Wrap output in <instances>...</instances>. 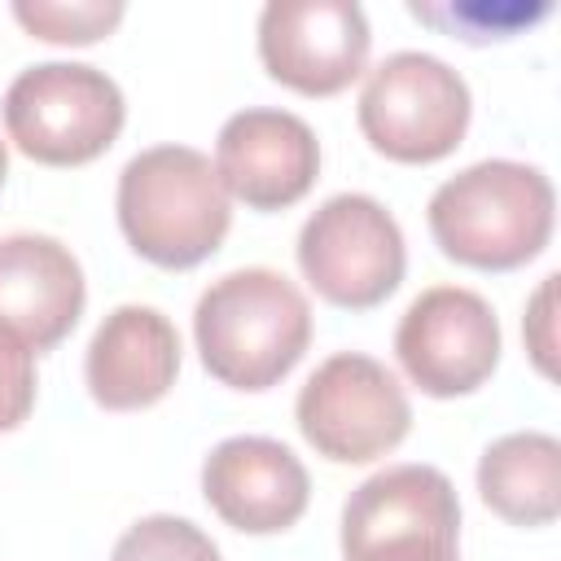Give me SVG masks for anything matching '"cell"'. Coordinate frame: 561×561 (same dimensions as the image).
Masks as SVG:
<instances>
[{"label": "cell", "instance_id": "obj_1", "mask_svg": "<svg viewBox=\"0 0 561 561\" xmlns=\"http://www.w3.org/2000/svg\"><path fill=\"white\" fill-rule=\"evenodd\" d=\"M193 337L215 381L232 390H272L311 342V307L285 272L237 267L202 289Z\"/></svg>", "mask_w": 561, "mask_h": 561}, {"label": "cell", "instance_id": "obj_2", "mask_svg": "<svg viewBox=\"0 0 561 561\" xmlns=\"http://www.w3.org/2000/svg\"><path fill=\"white\" fill-rule=\"evenodd\" d=\"M552 180L513 158H486L443 180L430 197V232L438 250L478 272H513L552 241Z\"/></svg>", "mask_w": 561, "mask_h": 561}, {"label": "cell", "instance_id": "obj_3", "mask_svg": "<svg viewBox=\"0 0 561 561\" xmlns=\"http://www.w3.org/2000/svg\"><path fill=\"white\" fill-rule=\"evenodd\" d=\"M114 202L127 245L171 272L210 259L232 228V197L215 162L193 145L140 149L123 167Z\"/></svg>", "mask_w": 561, "mask_h": 561}, {"label": "cell", "instance_id": "obj_4", "mask_svg": "<svg viewBox=\"0 0 561 561\" xmlns=\"http://www.w3.org/2000/svg\"><path fill=\"white\" fill-rule=\"evenodd\" d=\"M127 105L118 83L88 61H39L4 92L9 140L44 167H83L123 131Z\"/></svg>", "mask_w": 561, "mask_h": 561}, {"label": "cell", "instance_id": "obj_5", "mask_svg": "<svg viewBox=\"0 0 561 561\" xmlns=\"http://www.w3.org/2000/svg\"><path fill=\"white\" fill-rule=\"evenodd\" d=\"M359 131L364 140L408 167L447 158L469 131V83L434 53H390L377 61L359 92Z\"/></svg>", "mask_w": 561, "mask_h": 561}, {"label": "cell", "instance_id": "obj_6", "mask_svg": "<svg viewBox=\"0 0 561 561\" xmlns=\"http://www.w3.org/2000/svg\"><path fill=\"white\" fill-rule=\"evenodd\" d=\"M346 561H460V500L434 465H390L342 508Z\"/></svg>", "mask_w": 561, "mask_h": 561}, {"label": "cell", "instance_id": "obj_7", "mask_svg": "<svg viewBox=\"0 0 561 561\" xmlns=\"http://www.w3.org/2000/svg\"><path fill=\"white\" fill-rule=\"evenodd\" d=\"M298 267L324 302L368 311L399 289L408 272V245L399 219L377 197L333 193L307 215L298 232Z\"/></svg>", "mask_w": 561, "mask_h": 561}, {"label": "cell", "instance_id": "obj_8", "mask_svg": "<svg viewBox=\"0 0 561 561\" xmlns=\"http://www.w3.org/2000/svg\"><path fill=\"white\" fill-rule=\"evenodd\" d=\"M302 438L333 465H368L394 451L412 430V403L399 377L359 351L329 355L294 403Z\"/></svg>", "mask_w": 561, "mask_h": 561}, {"label": "cell", "instance_id": "obj_9", "mask_svg": "<svg viewBox=\"0 0 561 561\" xmlns=\"http://www.w3.org/2000/svg\"><path fill=\"white\" fill-rule=\"evenodd\" d=\"M394 355L425 394H473L500 364V320L482 294L434 285L408 302L394 329Z\"/></svg>", "mask_w": 561, "mask_h": 561}, {"label": "cell", "instance_id": "obj_10", "mask_svg": "<svg viewBox=\"0 0 561 561\" xmlns=\"http://www.w3.org/2000/svg\"><path fill=\"white\" fill-rule=\"evenodd\" d=\"M368 18L355 0H272L259 13L263 70L302 92L333 96L368 66Z\"/></svg>", "mask_w": 561, "mask_h": 561}, {"label": "cell", "instance_id": "obj_11", "mask_svg": "<svg viewBox=\"0 0 561 561\" xmlns=\"http://www.w3.org/2000/svg\"><path fill=\"white\" fill-rule=\"evenodd\" d=\"M215 171L224 193L250 210H285L311 193L320 140L289 110H241L219 127Z\"/></svg>", "mask_w": 561, "mask_h": 561}, {"label": "cell", "instance_id": "obj_12", "mask_svg": "<svg viewBox=\"0 0 561 561\" xmlns=\"http://www.w3.org/2000/svg\"><path fill=\"white\" fill-rule=\"evenodd\" d=\"M202 495L232 530L276 535L307 513L311 478L285 443L237 434L215 443L202 460Z\"/></svg>", "mask_w": 561, "mask_h": 561}, {"label": "cell", "instance_id": "obj_13", "mask_svg": "<svg viewBox=\"0 0 561 561\" xmlns=\"http://www.w3.org/2000/svg\"><path fill=\"white\" fill-rule=\"evenodd\" d=\"M180 373V333L158 307L123 302L114 307L83 355L88 394L105 412H140L153 408Z\"/></svg>", "mask_w": 561, "mask_h": 561}, {"label": "cell", "instance_id": "obj_14", "mask_svg": "<svg viewBox=\"0 0 561 561\" xmlns=\"http://www.w3.org/2000/svg\"><path fill=\"white\" fill-rule=\"evenodd\" d=\"M83 302V267L57 237H0V324H9L35 355L53 351L79 324Z\"/></svg>", "mask_w": 561, "mask_h": 561}, {"label": "cell", "instance_id": "obj_15", "mask_svg": "<svg viewBox=\"0 0 561 561\" xmlns=\"http://www.w3.org/2000/svg\"><path fill=\"white\" fill-rule=\"evenodd\" d=\"M482 504L513 526H548L561 513V443L543 430L495 438L478 460Z\"/></svg>", "mask_w": 561, "mask_h": 561}, {"label": "cell", "instance_id": "obj_16", "mask_svg": "<svg viewBox=\"0 0 561 561\" xmlns=\"http://www.w3.org/2000/svg\"><path fill=\"white\" fill-rule=\"evenodd\" d=\"M123 13V0H13V18L48 44H96Z\"/></svg>", "mask_w": 561, "mask_h": 561}, {"label": "cell", "instance_id": "obj_17", "mask_svg": "<svg viewBox=\"0 0 561 561\" xmlns=\"http://www.w3.org/2000/svg\"><path fill=\"white\" fill-rule=\"evenodd\" d=\"M110 561H224L215 539L193 526L188 517H175V513H153V517H140L131 522Z\"/></svg>", "mask_w": 561, "mask_h": 561}, {"label": "cell", "instance_id": "obj_18", "mask_svg": "<svg viewBox=\"0 0 561 561\" xmlns=\"http://www.w3.org/2000/svg\"><path fill=\"white\" fill-rule=\"evenodd\" d=\"M412 18L421 22H434L451 35H460L465 44H486V39H508L513 31L539 22L552 13V4H535V9H522V4H408Z\"/></svg>", "mask_w": 561, "mask_h": 561}, {"label": "cell", "instance_id": "obj_19", "mask_svg": "<svg viewBox=\"0 0 561 561\" xmlns=\"http://www.w3.org/2000/svg\"><path fill=\"white\" fill-rule=\"evenodd\" d=\"M35 408V351L0 324V434L18 430Z\"/></svg>", "mask_w": 561, "mask_h": 561}, {"label": "cell", "instance_id": "obj_20", "mask_svg": "<svg viewBox=\"0 0 561 561\" xmlns=\"http://www.w3.org/2000/svg\"><path fill=\"white\" fill-rule=\"evenodd\" d=\"M557 272H548L539 280V289L530 294L526 302V316H522V337H526V351L535 359V368L552 381L557 377Z\"/></svg>", "mask_w": 561, "mask_h": 561}, {"label": "cell", "instance_id": "obj_21", "mask_svg": "<svg viewBox=\"0 0 561 561\" xmlns=\"http://www.w3.org/2000/svg\"><path fill=\"white\" fill-rule=\"evenodd\" d=\"M4 175H9V149H4V140H0V188H4Z\"/></svg>", "mask_w": 561, "mask_h": 561}]
</instances>
